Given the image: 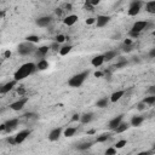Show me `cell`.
I'll return each mask as SVG.
<instances>
[{
    "instance_id": "cell-12",
    "label": "cell",
    "mask_w": 155,
    "mask_h": 155,
    "mask_svg": "<svg viewBox=\"0 0 155 155\" xmlns=\"http://www.w3.org/2000/svg\"><path fill=\"white\" fill-rule=\"evenodd\" d=\"M48 48H50V47H47V46L38 47V48H35V51H34V53H33V54H35V57H38V58H40V59H42V58L47 54Z\"/></svg>"
},
{
    "instance_id": "cell-8",
    "label": "cell",
    "mask_w": 155,
    "mask_h": 155,
    "mask_svg": "<svg viewBox=\"0 0 155 155\" xmlns=\"http://www.w3.org/2000/svg\"><path fill=\"white\" fill-rule=\"evenodd\" d=\"M51 22H52V18H51L50 16H42V17H39V18L35 21L36 25H39V27H41V28L48 27V24H50Z\"/></svg>"
},
{
    "instance_id": "cell-44",
    "label": "cell",
    "mask_w": 155,
    "mask_h": 155,
    "mask_svg": "<svg viewBox=\"0 0 155 155\" xmlns=\"http://www.w3.org/2000/svg\"><path fill=\"white\" fill-rule=\"evenodd\" d=\"M148 92H149L150 94H155V86H150L149 90H148Z\"/></svg>"
},
{
    "instance_id": "cell-37",
    "label": "cell",
    "mask_w": 155,
    "mask_h": 155,
    "mask_svg": "<svg viewBox=\"0 0 155 155\" xmlns=\"http://www.w3.org/2000/svg\"><path fill=\"white\" fill-rule=\"evenodd\" d=\"M51 48L53 50V51H58L59 50V44L56 41V42H53L52 45H51Z\"/></svg>"
},
{
    "instance_id": "cell-19",
    "label": "cell",
    "mask_w": 155,
    "mask_h": 155,
    "mask_svg": "<svg viewBox=\"0 0 155 155\" xmlns=\"http://www.w3.org/2000/svg\"><path fill=\"white\" fill-rule=\"evenodd\" d=\"M48 68V62L46 59H39V62L36 63V69L39 70H46Z\"/></svg>"
},
{
    "instance_id": "cell-33",
    "label": "cell",
    "mask_w": 155,
    "mask_h": 155,
    "mask_svg": "<svg viewBox=\"0 0 155 155\" xmlns=\"http://www.w3.org/2000/svg\"><path fill=\"white\" fill-rule=\"evenodd\" d=\"M56 41H57L58 44H62V42H64V41H65V36H64L63 34H59V35H57V36H56Z\"/></svg>"
},
{
    "instance_id": "cell-31",
    "label": "cell",
    "mask_w": 155,
    "mask_h": 155,
    "mask_svg": "<svg viewBox=\"0 0 155 155\" xmlns=\"http://www.w3.org/2000/svg\"><path fill=\"white\" fill-rule=\"evenodd\" d=\"M126 143H127L126 139H121V140H119V142L115 143V147H114V148H115V149H121V148H124V147L126 145Z\"/></svg>"
},
{
    "instance_id": "cell-42",
    "label": "cell",
    "mask_w": 155,
    "mask_h": 155,
    "mask_svg": "<svg viewBox=\"0 0 155 155\" xmlns=\"http://www.w3.org/2000/svg\"><path fill=\"white\" fill-rule=\"evenodd\" d=\"M139 35V33H136V31H133V30H130V36H132V38H137Z\"/></svg>"
},
{
    "instance_id": "cell-46",
    "label": "cell",
    "mask_w": 155,
    "mask_h": 155,
    "mask_svg": "<svg viewBox=\"0 0 155 155\" xmlns=\"http://www.w3.org/2000/svg\"><path fill=\"white\" fill-rule=\"evenodd\" d=\"M7 142L11 143V144H16V143H15V137H13V138H7Z\"/></svg>"
},
{
    "instance_id": "cell-2",
    "label": "cell",
    "mask_w": 155,
    "mask_h": 155,
    "mask_svg": "<svg viewBox=\"0 0 155 155\" xmlns=\"http://www.w3.org/2000/svg\"><path fill=\"white\" fill-rule=\"evenodd\" d=\"M88 75H90V70L88 69L87 70H84V71H81L79 74H75L74 76H71L68 80V85L70 87H80L85 82V80L88 78Z\"/></svg>"
},
{
    "instance_id": "cell-6",
    "label": "cell",
    "mask_w": 155,
    "mask_h": 155,
    "mask_svg": "<svg viewBox=\"0 0 155 155\" xmlns=\"http://www.w3.org/2000/svg\"><path fill=\"white\" fill-rule=\"evenodd\" d=\"M29 134H30V130H23V131H19V132L15 136V143H16V144H21V143H23V142L28 138Z\"/></svg>"
},
{
    "instance_id": "cell-16",
    "label": "cell",
    "mask_w": 155,
    "mask_h": 155,
    "mask_svg": "<svg viewBox=\"0 0 155 155\" xmlns=\"http://www.w3.org/2000/svg\"><path fill=\"white\" fill-rule=\"evenodd\" d=\"M124 94H125V91H124V90L115 91V92H113V93H111V96H110V101H111L113 103H115V102L120 101V99H121V97H124Z\"/></svg>"
},
{
    "instance_id": "cell-48",
    "label": "cell",
    "mask_w": 155,
    "mask_h": 155,
    "mask_svg": "<svg viewBox=\"0 0 155 155\" xmlns=\"http://www.w3.org/2000/svg\"><path fill=\"white\" fill-rule=\"evenodd\" d=\"M94 76H96V78H99V76H102V73H101V71H96V73H94Z\"/></svg>"
},
{
    "instance_id": "cell-30",
    "label": "cell",
    "mask_w": 155,
    "mask_h": 155,
    "mask_svg": "<svg viewBox=\"0 0 155 155\" xmlns=\"http://www.w3.org/2000/svg\"><path fill=\"white\" fill-rule=\"evenodd\" d=\"M25 40H27V41H29V42L35 44V42H38V41H39V36H36V35H28V36L25 38Z\"/></svg>"
},
{
    "instance_id": "cell-34",
    "label": "cell",
    "mask_w": 155,
    "mask_h": 155,
    "mask_svg": "<svg viewBox=\"0 0 155 155\" xmlns=\"http://www.w3.org/2000/svg\"><path fill=\"white\" fill-rule=\"evenodd\" d=\"M85 1H86V4L90 5V6H96V5H98V4L101 2V0H85Z\"/></svg>"
},
{
    "instance_id": "cell-25",
    "label": "cell",
    "mask_w": 155,
    "mask_h": 155,
    "mask_svg": "<svg viewBox=\"0 0 155 155\" xmlns=\"http://www.w3.org/2000/svg\"><path fill=\"white\" fill-rule=\"evenodd\" d=\"M143 120H144L143 116H133L132 120H131V125L134 126V127H137V126H139L143 122Z\"/></svg>"
},
{
    "instance_id": "cell-22",
    "label": "cell",
    "mask_w": 155,
    "mask_h": 155,
    "mask_svg": "<svg viewBox=\"0 0 155 155\" xmlns=\"http://www.w3.org/2000/svg\"><path fill=\"white\" fill-rule=\"evenodd\" d=\"M145 10H147L149 13H155V0L148 1V2L145 4Z\"/></svg>"
},
{
    "instance_id": "cell-45",
    "label": "cell",
    "mask_w": 155,
    "mask_h": 155,
    "mask_svg": "<svg viewBox=\"0 0 155 155\" xmlns=\"http://www.w3.org/2000/svg\"><path fill=\"white\" fill-rule=\"evenodd\" d=\"M133 42H132V40H130V39H126L125 41H124V45H132Z\"/></svg>"
},
{
    "instance_id": "cell-36",
    "label": "cell",
    "mask_w": 155,
    "mask_h": 155,
    "mask_svg": "<svg viewBox=\"0 0 155 155\" xmlns=\"http://www.w3.org/2000/svg\"><path fill=\"white\" fill-rule=\"evenodd\" d=\"M132 47H133V44L132 45H122V51L124 52H130V51H132Z\"/></svg>"
},
{
    "instance_id": "cell-5",
    "label": "cell",
    "mask_w": 155,
    "mask_h": 155,
    "mask_svg": "<svg viewBox=\"0 0 155 155\" xmlns=\"http://www.w3.org/2000/svg\"><path fill=\"white\" fill-rule=\"evenodd\" d=\"M148 25H149V23H148L147 21H137V22L133 23L131 30H133V31H136V33H140V31H143L144 29H147Z\"/></svg>"
},
{
    "instance_id": "cell-40",
    "label": "cell",
    "mask_w": 155,
    "mask_h": 155,
    "mask_svg": "<svg viewBox=\"0 0 155 155\" xmlns=\"http://www.w3.org/2000/svg\"><path fill=\"white\" fill-rule=\"evenodd\" d=\"M145 105H147V104H145V103H144V102L142 101V102H140V103L138 104V109H139V110H143V109L145 108Z\"/></svg>"
},
{
    "instance_id": "cell-4",
    "label": "cell",
    "mask_w": 155,
    "mask_h": 155,
    "mask_svg": "<svg viewBox=\"0 0 155 155\" xmlns=\"http://www.w3.org/2000/svg\"><path fill=\"white\" fill-rule=\"evenodd\" d=\"M27 102H28V98H27V97H21V98L17 99L16 102L11 103L10 108H11L12 110H15V111H19V110H22V109L24 108V105H25Z\"/></svg>"
},
{
    "instance_id": "cell-9",
    "label": "cell",
    "mask_w": 155,
    "mask_h": 155,
    "mask_svg": "<svg viewBox=\"0 0 155 155\" xmlns=\"http://www.w3.org/2000/svg\"><path fill=\"white\" fill-rule=\"evenodd\" d=\"M61 134H62V127H56V128H53V130L50 131V133H48V139H50L51 142L58 140V138L61 137Z\"/></svg>"
},
{
    "instance_id": "cell-49",
    "label": "cell",
    "mask_w": 155,
    "mask_h": 155,
    "mask_svg": "<svg viewBox=\"0 0 155 155\" xmlns=\"http://www.w3.org/2000/svg\"><path fill=\"white\" fill-rule=\"evenodd\" d=\"M4 130H6V127H5V124L0 126V131H4Z\"/></svg>"
},
{
    "instance_id": "cell-3",
    "label": "cell",
    "mask_w": 155,
    "mask_h": 155,
    "mask_svg": "<svg viewBox=\"0 0 155 155\" xmlns=\"http://www.w3.org/2000/svg\"><path fill=\"white\" fill-rule=\"evenodd\" d=\"M35 46L33 42H29V41H24V42H21L17 47V51L21 56H29V54H33L34 51H35Z\"/></svg>"
},
{
    "instance_id": "cell-35",
    "label": "cell",
    "mask_w": 155,
    "mask_h": 155,
    "mask_svg": "<svg viewBox=\"0 0 155 155\" xmlns=\"http://www.w3.org/2000/svg\"><path fill=\"white\" fill-rule=\"evenodd\" d=\"M116 154V149L115 148H108L105 150V155H115Z\"/></svg>"
},
{
    "instance_id": "cell-41",
    "label": "cell",
    "mask_w": 155,
    "mask_h": 155,
    "mask_svg": "<svg viewBox=\"0 0 155 155\" xmlns=\"http://www.w3.org/2000/svg\"><path fill=\"white\" fill-rule=\"evenodd\" d=\"M71 120L73 121H80V115L79 114H74L73 117H71Z\"/></svg>"
},
{
    "instance_id": "cell-47",
    "label": "cell",
    "mask_w": 155,
    "mask_h": 155,
    "mask_svg": "<svg viewBox=\"0 0 155 155\" xmlns=\"http://www.w3.org/2000/svg\"><path fill=\"white\" fill-rule=\"evenodd\" d=\"M10 56H11V51H6V52H5V57L8 58Z\"/></svg>"
},
{
    "instance_id": "cell-13",
    "label": "cell",
    "mask_w": 155,
    "mask_h": 155,
    "mask_svg": "<svg viewBox=\"0 0 155 155\" xmlns=\"http://www.w3.org/2000/svg\"><path fill=\"white\" fill-rule=\"evenodd\" d=\"M122 117H124V115H122V114H121V115H117V116H115V117H113V119L109 121V124H108L109 130L114 131V130L116 128V126L122 121Z\"/></svg>"
},
{
    "instance_id": "cell-14",
    "label": "cell",
    "mask_w": 155,
    "mask_h": 155,
    "mask_svg": "<svg viewBox=\"0 0 155 155\" xmlns=\"http://www.w3.org/2000/svg\"><path fill=\"white\" fill-rule=\"evenodd\" d=\"M78 16L76 15H69V16H67L65 18H64V24L65 25H68V27H70V25H74L76 22H78Z\"/></svg>"
},
{
    "instance_id": "cell-23",
    "label": "cell",
    "mask_w": 155,
    "mask_h": 155,
    "mask_svg": "<svg viewBox=\"0 0 155 155\" xmlns=\"http://www.w3.org/2000/svg\"><path fill=\"white\" fill-rule=\"evenodd\" d=\"M71 48H73V46L71 45H65V46H62V47H59V54L61 56H65V54H68L70 51H71Z\"/></svg>"
},
{
    "instance_id": "cell-20",
    "label": "cell",
    "mask_w": 155,
    "mask_h": 155,
    "mask_svg": "<svg viewBox=\"0 0 155 155\" xmlns=\"http://www.w3.org/2000/svg\"><path fill=\"white\" fill-rule=\"evenodd\" d=\"M103 56H104V61H107V62H108V61H111L113 58H115V57L117 56V52H116V51H114V50H111V51H107Z\"/></svg>"
},
{
    "instance_id": "cell-51",
    "label": "cell",
    "mask_w": 155,
    "mask_h": 155,
    "mask_svg": "<svg viewBox=\"0 0 155 155\" xmlns=\"http://www.w3.org/2000/svg\"><path fill=\"white\" fill-rule=\"evenodd\" d=\"M0 65H1V61H0Z\"/></svg>"
},
{
    "instance_id": "cell-1",
    "label": "cell",
    "mask_w": 155,
    "mask_h": 155,
    "mask_svg": "<svg viewBox=\"0 0 155 155\" xmlns=\"http://www.w3.org/2000/svg\"><path fill=\"white\" fill-rule=\"evenodd\" d=\"M35 70H36V64H34V63H31V62L24 63V64H22V65L16 70V73H15V75H13V79H15L16 81H21V80L28 78L29 75H31Z\"/></svg>"
},
{
    "instance_id": "cell-18",
    "label": "cell",
    "mask_w": 155,
    "mask_h": 155,
    "mask_svg": "<svg viewBox=\"0 0 155 155\" xmlns=\"http://www.w3.org/2000/svg\"><path fill=\"white\" fill-rule=\"evenodd\" d=\"M128 127H130V124H127V122H120L117 126H116V128L114 130L116 133H122V132H125L126 130H128Z\"/></svg>"
},
{
    "instance_id": "cell-52",
    "label": "cell",
    "mask_w": 155,
    "mask_h": 155,
    "mask_svg": "<svg viewBox=\"0 0 155 155\" xmlns=\"http://www.w3.org/2000/svg\"><path fill=\"white\" fill-rule=\"evenodd\" d=\"M0 86H1V85H0Z\"/></svg>"
},
{
    "instance_id": "cell-28",
    "label": "cell",
    "mask_w": 155,
    "mask_h": 155,
    "mask_svg": "<svg viewBox=\"0 0 155 155\" xmlns=\"http://www.w3.org/2000/svg\"><path fill=\"white\" fill-rule=\"evenodd\" d=\"M108 139H109V133H103V134H101L99 137H97L96 142H98V143H103V142H107Z\"/></svg>"
},
{
    "instance_id": "cell-7",
    "label": "cell",
    "mask_w": 155,
    "mask_h": 155,
    "mask_svg": "<svg viewBox=\"0 0 155 155\" xmlns=\"http://www.w3.org/2000/svg\"><path fill=\"white\" fill-rule=\"evenodd\" d=\"M109 21H110V17L109 16H105V15H99L97 18H96V24H97V27H99V28H103V27H105L108 23H109Z\"/></svg>"
},
{
    "instance_id": "cell-38",
    "label": "cell",
    "mask_w": 155,
    "mask_h": 155,
    "mask_svg": "<svg viewBox=\"0 0 155 155\" xmlns=\"http://www.w3.org/2000/svg\"><path fill=\"white\" fill-rule=\"evenodd\" d=\"M94 22H96V18H92V17L86 19V24H88V25H90V24H93Z\"/></svg>"
},
{
    "instance_id": "cell-11",
    "label": "cell",
    "mask_w": 155,
    "mask_h": 155,
    "mask_svg": "<svg viewBox=\"0 0 155 155\" xmlns=\"http://www.w3.org/2000/svg\"><path fill=\"white\" fill-rule=\"evenodd\" d=\"M16 82H17V81L13 79V80H11V81H8V82L1 85V86H0V93H7V92H10V91L15 87Z\"/></svg>"
},
{
    "instance_id": "cell-10",
    "label": "cell",
    "mask_w": 155,
    "mask_h": 155,
    "mask_svg": "<svg viewBox=\"0 0 155 155\" xmlns=\"http://www.w3.org/2000/svg\"><path fill=\"white\" fill-rule=\"evenodd\" d=\"M140 11V1H133L128 8V15L130 16H136Z\"/></svg>"
},
{
    "instance_id": "cell-43",
    "label": "cell",
    "mask_w": 155,
    "mask_h": 155,
    "mask_svg": "<svg viewBox=\"0 0 155 155\" xmlns=\"http://www.w3.org/2000/svg\"><path fill=\"white\" fill-rule=\"evenodd\" d=\"M149 57H150V58H154V57H155V48H151V50L149 51Z\"/></svg>"
},
{
    "instance_id": "cell-29",
    "label": "cell",
    "mask_w": 155,
    "mask_h": 155,
    "mask_svg": "<svg viewBox=\"0 0 155 155\" xmlns=\"http://www.w3.org/2000/svg\"><path fill=\"white\" fill-rule=\"evenodd\" d=\"M126 65H127V61L121 58V59L114 65V68H116V69H121V68H124V67H126Z\"/></svg>"
},
{
    "instance_id": "cell-24",
    "label": "cell",
    "mask_w": 155,
    "mask_h": 155,
    "mask_svg": "<svg viewBox=\"0 0 155 155\" xmlns=\"http://www.w3.org/2000/svg\"><path fill=\"white\" fill-rule=\"evenodd\" d=\"M92 114L91 113H88V114H84V115H80V121H81V124H88V122H91V120H92Z\"/></svg>"
},
{
    "instance_id": "cell-17",
    "label": "cell",
    "mask_w": 155,
    "mask_h": 155,
    "mask_svg": "<svg viewBox=\"0 0 155 155\" xmlns=\"http://www.w3.org/2000/svg\"><path fill=\"white\" fill-rule=\"evenodd\" d=\"M18 122H19V120H18V119H11V120L6 121V122H5L6 131H11V130H13L16 126H18Z\"/></svg>"
},
{
    "instance_id": "cell-27",
    "label": "cell",
    "mask_w": 155,
    "mask_h": 155,
    "mask_svg": "<svg viewBox=\"0 0 155 155\" xmlns=\"http://www.w3.org/2000/svg\"><path fill=\"white\" fill-rule=\"evenodd\" d=\"M143 102H144L145 104H148V105H153V104L155 103V94H150L149 97H145V98L143 99Z\"/></svg>"
},
{
    "instance_id": "cell-15",
    "label": "cell",
    "mask_w": 155,
    "mask_h": 155,
    "mask_svg": "<svg viewBox=\"0 0 155 155\" xmlns=\"http://www.w3.org/2000/svg\"><path fill=\"white\" fill-rule=\"evenodd\" d=\"M104 62H105V61H104V56H103V54H98V56H96V57L92 58L91 64H92L93 67H101Z\"/></svg>"
},
{
    "instance_id": "cell-21",
    "label": "cell",
    "mask_w": 155,
    "mask_h": 155,
    "mask_svg": "<svg viewBox=\"0 0 155 155\" xmlns=\"http://www.w3.org/2000/svg\"><path fill=\"white\" fill-rule=\"evenodd\" d=\"M108 103H109V98L108 97H103V98H101V99L97 101L96 105L98 108H105V107H108Z\"/></svg>"
},
{
    "instance_id": "cell-32",
    "label": "cell",
    "mask_w": 155,
    "mask_h": 155,
    "mask_svg": "<svg viewBox=\"0 0 155 155\" xmlns=\"http://www.w3.org/2000/svg\"><path fill=\"white\" fill-rule=\"evenodd\" d=\"M91 145H92V143H91V142H87V143H82V144L78 145V149H79V150H86V149L91 148Z\"/></svg>"
},
{
    "instance_id": "cell-39",
    "label": "cell",
    "mask_w": 155,
    "mask_h": 155,
    "mask_svg": "<svg viewBox=\"0 0 155 155\" xmlns=\"http://www.w3.org/2000/svg\"><path fill=\"white\" fill-rule=\"evenodd\" d=\"M24 92H25V90H24V88H22V87H19V88H17V93H18V94H19L21 97H22V96L24 94Z\"/></svg>"
},
{
    "instance_id": "cell-50",
    "label": "cell",
    "mask_w": 155,
    "mask_h": 155,
    "mask_svg": "<svg viewBox=\"0 0 155 155\" xmlns=\"http://www.w3.org/2000/svg\"><path fill=\"white\" fill-rule=\"evenodd\" d=\"M87 133H90V134H91V133H94V130H91V131H88Z\"/></svg>"
},
{
    "instance_id": "cell-26",
    "label": "cell",
    "mask_w": 155,
    "mask_h": 155,
    "mask_svg": "<svg viewBox=\"0 0 155 155\" xmlns=\"http://www.w3.org/2000/svg\"><path fill=\"white\" fill-rule=\"evenodd\" d=\"M76 131H78V127H67L64 130V136L65 137H73Z\"/></svg>"
}]
</instances>
